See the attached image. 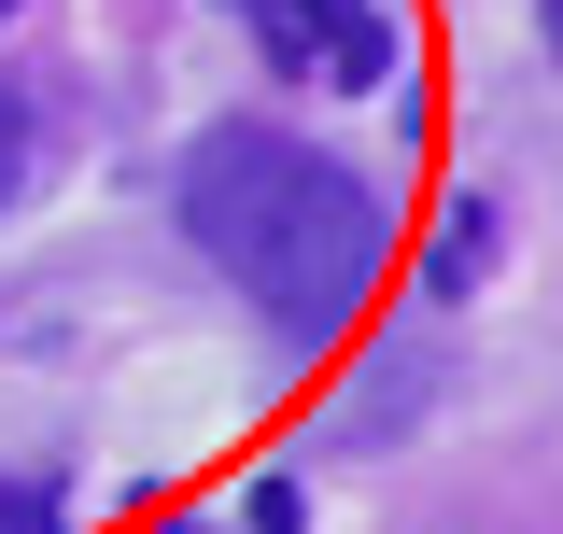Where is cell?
Returning a JSON list of instances; mask_svg holds the SVG:
<instances>
[{
	"instance_id": "cell-6",
	"label": "cell",
	"mask_w": 563,
	"mask_h": 534,
	"mask_svg": "<svg viewBox=\"0 0 563 534\" xmlns=\"http://www.w3.org/2000/svg\"><path fill=\"white\" fill-rule=\"evenodd\" d=\"M0 534H57V492L43 478H0Z\"/></svg>"
},
{
	"instance_id": "cell-1",
	"label": "cell",
	"mask_w": 563,
	"mask_h": 534,
	"mask_svg": "<svg viewBox=\"0 0 563 534\" xmlns=\"http://www.w3.org/2000/svg\"><path fill=\"white\" fill-rule=\"evenodd\" d=\"M184 240L240 281V310H254L282 352H324V337L380 296V254H395L366 169L310 155V141L268 127V113H225V127L184 141Z\"/></svg>"
},
{
	"instance_id": "cell-5",
	"label": "cell",
	"mask_w": 563,
	"mask_h": 534,
	"mask_svg": "<svg viewBox=\"0 0 563 534\" xmlns=\"http://www.w3.org/2000/svg\"><path fill=\"white\" fill-rule=\"evenodd\" d=\"M310 521V492H296V478H254V507H240V534H296Z\"/></svg>"
},
{
	"instance_id": "cell-2",
	"label": "cell",
	"mask_w": 563,
	"mask_h": 534,
	"mask_svg": "<svg viewBox=\"0 0 563 534\" xmlns=\"http://www.w3.org/2000/svg\"><path fill=\"white\" fill-rule=\"evenodd\" d=\"M254 43H268L282 85H380L395 70V14L380 0H225Z\"/></svg>"
},
{
	"instance_id": "cell-4",
	"label": "cell",
	"mask_w": 563,
	"mask_h": 534,
	"mask_svg": "<svg viewBox=\"0 0 563 534\" xmlns=\"http://www.w3.org/2000/svg\"><path fill=\"white\" fill-rule=\"evenodd\" d=\"M29 198V99H14V85H0V211Z\"/></svg>"
},
{
	"instance_id": "cell-7",
	"label": "cell",
	"mask_w": 563,
	"mask_h": 534,
	"mask_svg": "<svg viewBox=\"0 0 563 534\" xmlns=\"http://www.w3.org/2000/svg\"><path fill=\"white\" fill-rule=\"evenodd\" d=\"M0 14H14V0H0Z\"/></svg>"
},
{
	"instance_id": "cell-3",
	"label": "cell",
	"mask_w": 563,
	"mask_h": 534,
	"mask_svg": "<svg viewBox=\"0 0 563 534\" xmlns=\"http://www.w3.org/2000/svg\"><path fill=\"white\" fill-rule=\"evenodd\" d=\"M493 267V198H451V225H437V254H422V296H465Z\"/></svg>"
}]
</instances>
